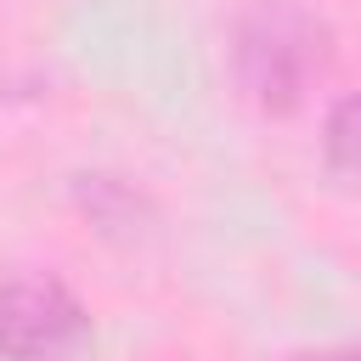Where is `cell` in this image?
<instances>
[{
  "label": "cell",
  "instance_id": "cell-4",
  "mask_svg": "<svg viewBox=\"0 0 361 361\" xmlns=\"http://www.w3.org/2000/svg\"><path fill=\"white\" fill-rule=\"evenodd\" d=\"M293 361H355L350 350H310V355H293Z\"/></svg>",
  "mask_w": 361,
  "mask_h": 361
},
{
  "label": "cell",
  "instance_id": "cell-1",
  "mask_svg": "<svg viewBox=\"0 0 361 361\" xmlns=\"http://www.w3.org/2000/svg\"><path fill=\"white\" fill-rule=\"evenodd\" d=\"M327 56V23L299 11L293 0H259L237 23V73L248 96L271 113L299 107L310 79H322Z\"/></svg>",
  "mask_w": 361,
  "mask_h": 361
},
{
  "label": "cell",
  "instance_id": "cell-2",
  "mask_svg": "<svg viewBox=\"0 0 361 361\" xmlns=\"http://www.w3.org/2000/svg\"><path fill=\"white\" fill-rule=\"evenodd\" d=\"M85 305L51 276L0 288V361H62L85 338Z\"/></svg>",
  "mask_w": 361,
  "mask_h": 361
},
{
  "label": "cell",
  "instance_id": "cell-3",
  "mask_svg": "<svg viewBox=\"0 0 361 361\" xmlns=\"http://www.w3.org/2000/svg\"><path fill=\"white\" fill-rule=\"evenodd\" d=\"M350 147H355V102L344 96V102L333 107V118H327V164H333V175H338V180H350V175H355Z\"/></svg>",
  "mask_w": 361,
  "mask_h": 361
}]
</instances>
